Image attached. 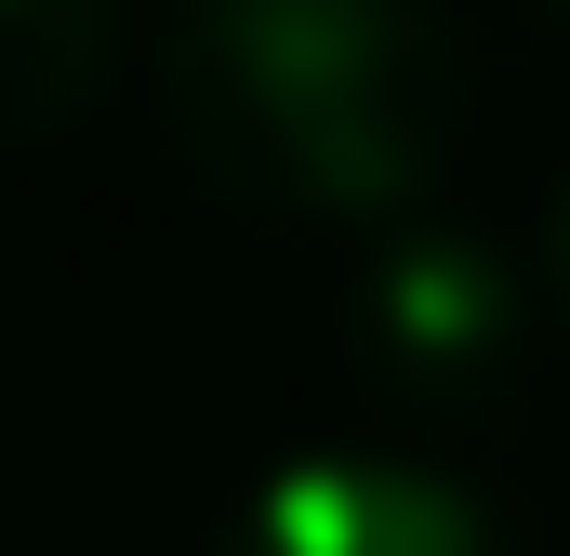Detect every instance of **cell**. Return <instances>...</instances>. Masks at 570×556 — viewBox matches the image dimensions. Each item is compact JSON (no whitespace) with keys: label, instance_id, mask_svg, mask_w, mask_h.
<instances>
[{"label":"cell","instance_id":"cell-3","mask_svg":"<svg viewBox=\"0 0 570 556\" xmlns=\"http://www.w3.org/2000/svg\"><path fill=\"white\" fill-rule=\"evenodd\" d=\"M213 556H518L504 517L412 450H305L279 464Z\"/></svg>","mask_w":570,"mask_h":556},{"label":"cell","instance_id":"cell-4","mask_svg":"<svg viewBox=\"0 0 570 556\" xmlns=\"http://www.w3.org/2000/svg\"><path fill=\"white\" fill-rule=\"evenodd\" d=\"M120 67V0H0V146L94 120Z\"/></svg>","mask_w":570,"mask_h":556},{"label":"cell","instance_id":"cell-6","mask_svg":"<svg viewBox=\"0 0 570 556\" xmlns=\"http://www.w3.org/2000/svg\"><path fill=\"white\" fill-rule=\"evenodd\" d=\"M544 13H570V0H544Z\"/></svg>","mask_w":570,"mask_h":556},{"label":"cell","instance_id":"cell-1","mask_svg":"<svg viewBox=\"0 0 570 556\" xmlns=\"http://www.w3.org/2000/svg\"><path fill=\"white\" fill-rule=\"evenodd\" d=\"M159 107L226 212L412 226L464 120V53L438 0H173Z\"/></svg>","mask_w":570,"mask_h":556},{"label":"cell","instance_id":"cell-2","mask_svg":"<svg viewBox=\"0 0 570 556\" xmlns=\"http://www.w3.org/2000/svg\"><path fill=\"white\" fill-rule=\"evenodd\" d=\"M345 358H358V385L372 398H399V411H491L504 385H518V358H531V305H518V278L491 266L464 226H385L372 239V266L345 291Z\"/></svg>","mask_w":570,"mask_h":556},{"label":"cell","instance_id":"cell-5","mask_svg":"<svg viewBox=\"0 0 570 556\" xmlns=\"http://www.w3.org/2000/svg\"><path fill=\"white\" fill-rule=\"evenodd\" d=\"M544 305L570 318V186H558V212H544Z\"/></svg>","mask_w":570,"mask_h":556}]
</instances>
